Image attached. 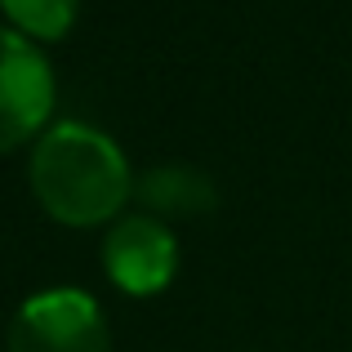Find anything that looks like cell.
Instances as JSON below:
<instances>
[{"label": "cell", "mask_w": 352, "mask_h": 352, "mask_svg": "<svg viewBox=\"0 0 352 352\" xmlns=\"http://www.w3.org/2000/svg\"><path fill=\"white\" fill-rule=\"evenodd\" d=\"M27 179H32V197L41 201V210L67 228L107 223L134 192L120 147L85 120H63L45 129L27 165Z\"/></svg>", "instance_id": "1"}, {"label": "cell", "mask_w": 352, "mask_h": 352, "mask_svg": "<svg viewBox=\"0 0 352 352\" xmlns=\"http://www.w3.org/2000/svg\"><path fill=\"white\" fill-rule=\"evenodd\" d=\"M5 348L9 352H107L103 308L85 290H72V285L32 294L9 321Z\"/></svg>", "instance_id": "2"}, {"label": "cell", "mask_w": 352, "mask_h": 352, "mask_svg": "<svg viewBox=\"0 0 352 352\" xmlns=\"http://www.w3.org/2000/svg\"><path fill=\"white\" fill-rule=\"evenodd\" d=\"M54 112L50 58L14 27H0V152L27 143Z\"/></svg>", "instance_id": "3"}, {"label": "cell", "mask_w": 352, "mask_h": 352, "mask_svg": "<svg viewBox=\"0 0 352 352\" xmlns=\"http://www.w3.org/2000/svg\"><path fill=\"white\" fill-rule=\"evenodd\" d=\"M103 272L125 294H161L179 272V236L152 214H125L107 228Z\"/></svg>", "instance_id": "4"}, {"label": "cell", "mask_w": 352, "mask_h": 352, "mask_svg": "<svg viewBox=\"0 0 352 352\" xmlns=\"http://www.w3.org/2000/svg\"><path fill=\"white\" fill-rule=\"evenodd\" d=\"M134 197L143 201V210L152 219H192L210 214L219 206V188L206 170L197 165H156L134 183Z\"/></svg>", "instance_id": "5"}, {"label": "cell", "mask_w": 352, "mask_h": 352, "mask_svg": "<svg viewBox=\"0 0 352 352\" xmlns=\"http://www.w3.org/2000/svg\"><path fill=\"white\" fill-rule=\"evenodd\" d=\"M0 9L9 14V23L27 36V41H58L72 23H76L80 0H0Z\"/></svg>", "instance_id": "6"}]
</instances>
